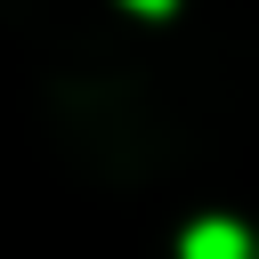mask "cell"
Returning a JSON list of instances; mask_svg holds the SVG:
<instances>
[{"mask_svg": "<svg viewBox=\"0 0 259 259\" xmlns=\"http://www.w3.org/2000/svg\"><path fill=\"white\" fill-rule=\"evenodd\" d=\"M130 8H146V16H162V8H170V0H130Z\"/></svg>", "mask_w": 259, "mask_h": 259, "instance_id": "2", "label": "cell"}, {"mask_svg": "<svg viewBox=\"0 0 259 259\" xmlns=\"http://www.w3.org/2000/svg\"><path fill=\"white\" fill-rule=\"evenodd\" d=\"M178 259H251V243H243V227H227V219H202V227H186Z\"/></svg>", "mask_w": 259, "mask_h": 259, "instance_id": "1", "label": "cell"}]
</instances>
